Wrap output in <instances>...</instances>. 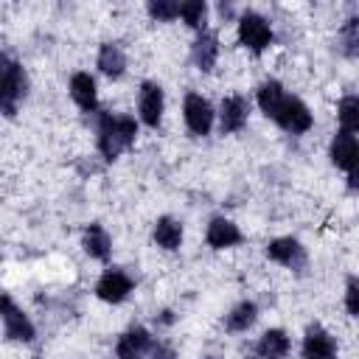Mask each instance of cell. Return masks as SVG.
<instances>
[{"instance_id": "cell-2", "label": "cell", "mask_w": 359, "mask_h": 359, "mask_svg": "<svg viewBox=\"0 0 359 359\" xmlns=\"http://www.w3.org/2000/svg\"><path fill=\"white\" fill-rule=\"evenodd\" d=\"M28 90H31V79L25 65L11 50H0V115L14 121L20 104L28 98Z\"/></svg>"}, {"instance_id": "cell-9", "label": "cell", "mask_w": 359, "mask_h": 359, "mask_svg": "<svg viewBox=\"0 0 359 359\" xmlns=\"http://www.w3.org/2000/svg\"><path fill=\"white\" fill-rule=\"evenodd\" d=\"M163 112H165V90L163 84L143 79L137 87V123L157 129L163 123Z\"/></svg>"}, {"instance_id": "cell-32", "label": "cell", "mask_w": 359, "mask_h": 359, "mask_svg": "<svg viewBox=\"0 0 359 359\" xmlns=\"http://www.w3.org/2000/svg\"><path fill=\"white\" fill-rule=\"evenodd\" d=\"M205 359H213V356H205Z\"/></svg>"}, {"instance_id": "cell-18", "label": "cell", "mask_w": 359, "mask_h": 359, "mask_svg": "<svg viewBox=\"0 0 359 359\" xmlns=\"http://www.w3.org/2000/svg\"><path fill=\"white\" fill-rule=\"evenodd\" d=\"M151 241L165 252H177L185 241V224L177 216L163 213V216H157V222L151 227Z\"/></svg>"}, {"instance_id": "cell-33", "label": "cell", "mask_w": 359, "mask_h": 359, "mask_svg": "<svg viewBox=\"0 0 359 359\" xmlns=\"http://www.w3.org/2000/svg\"><path fill=\"white\" fill-rule=\"evenodd\" d=\"M0 292H3V289H0Z\"/></svg>"}, {"instance_id": "cell-25", "label": "cell", "mask_w": 359, "mask_h": 359, "mask_svg": "<svg viewBox=\"0 0 359 359\" xmlns=\"http://www.w3.org/2000/svg\"><path fill=\"white\" fill-rule=\"evenodd\" d=\"M208 14H210V8H208L205 0H185V3H180V20L194 34H199V31L208 28Z\"/></svg>"}, {"instance_id": "cell-26", "label": "cell", "mask_w": 359, "mask_h": 359, "mask_svg": "<svg viewBox=\"0 0 359 359\" xmlns=\"http://www.w3.org/2000/svg\"><path fill=\"white\" fill-rule=\"evenodd\" d=\"M146 14L154 22H174L180 17V3L177 0H149L146 3Z\"/></svg>"}, {"instance_id": "cell-14", "label": "cell", "mask_w": 359, "mask_h": 359, "mask_svg": "<svg viewBox=\"0 0 359 359\" xmlns=\"http://www.w3.org/2000/svg\"><path fill=\"white\" fill-rule=\"evenodd\" d=\"M67 90H70V98L73 104L84 112V115H95L101 107H98V84H95V76L87 73V70H76L67 81Z\"/></svg>"}, {"instance_id": "cell-31", "label": "cell", "mask_w": 359, "mask_h": 359, "mask_svg": "<svg viewBox=\"0 0 359 359\" xmlns=\"http://www.w3.org/2000/svg\"><path fill=\"white\" fill-rule=\"evenodd\" d=\"M244 359H258V356H244Z\"/></svg>"}, {"instance_id": "cell-17", "label": "cell", "mask_w": 359, "mask_h": 359, "mask_svg": "<svg viewBox=\"0 0 359 359\" xmlns=\"http://www.w3.org/2000/svg\"><path fill=\"white\" fill-rule=\"evenodd\" d=\"M95 67L101 76H107L109 81H121L126 76V50L118 45V42H101L98 45V53H95Z\"/></svg>"}, {"instance_id": "cell-8", "label": "cell", "mask_w": 359, "mask_h": 359, "mask_svg": "<svg viewBox=\"0 0 359 359\" xmlns=\"http://www.w3.org/2000/svg\"><path fill=\"white\" fill-rule=\"evenodd\" d=\"M93 292H95V297H98L101 303L121 306V303H126L129 294L135 292V278H132L126 269H121V266H109V269H104V272L98 275Z\"/></svg>"}, {"instance_id": "cell-19", "label": "cell", "mask_w": 359, "mask_h": 359, "mask_svg": "<svg viewBox=\"0 0 359 359\" xmlns=\"http://www.w3.org/2000/svg\"><path fill=\"white\" fill-rule=\"evenodd\" d=\"M289 353H292V337L286 328H266L252 345V356L258 359H286Z\"/></svg>"}, {"instance_id": "cell-10", "label": "cell", "mask_w": 359, "mask_h": 359, "mask_svg": "<svg viewBox=\"0 0 359 359\" xmlns=\"http://www.w3.org/2000/svg\"><path fill=\"white\" fill-rule=\"evenodd\" d=\"M216 121H219V132L222 135H238V132H244V126L250 121V98L241 95V93L224 95L219 101Z\"/></svg>"}, {"instance_id": "cell-12", "label": "cell", "mask_w": 359, "mask_h": 359, "mask_svg": "<svg viewBox=\"0 0 359 359\" xmlns=\"http://www.w3.org/2000/svg\"><path fill=\"white\" fill-rule=\"evenodd\" d=\"M154 345V337L146 325H129L115 339V359H146Z\"/></svg>"}, {"instance_id": "cell-30", "label": "cell", "mask_w": 359, "mask_h": 359, "mask_svg": "<svg viewBox=\"0 0 359 359\" xmlns=\"http://www.w3.org/2000/svg\"><path fill=\"white\" fill-rule=\"evenodd\" d=\"M157 323H160V325H171V323H174V311H171V309H163L160 317H157Z\"/></svg>"}, {"instance_id": "cell-23", "label": "cell", "mask_w": 359, "mask_h": 359, "mask_svg": "<svg viewBox=\"0 0 359 359\" xmlns=\"http://www.w3.org/2000/svg\"><path fill=\"white\" fill-rule=\"evenodd\" d=\"M337 48L345 59H356L359 56V17H348L339 31H337Z\"/></svg>"}, {"instance_id": "cell-5", "label": "cell", "mask_w": 359, "mask_h": 359, "mask_svg": "<svg viewBox=\"0 0 359 359\" xmlns=\"http://www.w3.org/2000/svg\"><path fill=\"white\" fill-rule=\"evenodd\" d=\"M182 121H185L188 135L208 137L213 132V126H216V109L202 93L188 90L185 98H182Z\"/></svg>"}, {"instance_id": "cell-3", "label": "cell", "mask_w": 359, "mask_h": 359, "mask_svg": "<svg viewBox=\"0 0 359 359\" xmlns=\"http://www.w3.org/2000/svg\"><path fill=\"white\" fill-rule=\"evenodd\" d=\"M236 39L244 50H250L252 56H261L264 50L272 48L275 42V31L269 25V20L252 8L247 11H238L236 14Z\"/></svg>"}, {"instance_id": "cell-4", "label": "cell", "mask_w": 359, "mask_h": 359, "mask_svg": "<svg viewBox=\"0 0 359 359\" xmlns=\"http://www.w3.org/2000/svg\"><path fill=\"white\" fill-rule=\"evenodd\" d=\"M0 323H3V337L8 342H22V345H31L36 339V325L34 320L22 311V306L8 294V292H0Z\"/></svg>"}, {"instance_id": "cell-15", "label": "cell", "mask_w": 359, "mask_h": 359, "mask_svg": "<svg viewBox=\"0 0 359 359\" xmlns=\"http://www.w3.org/2000/svg\"><path fill=\"white\" fill-rule=\"evenodd\" d=\"M205 241L210 250H233L244 241V233L241 227L227 219V216H210L208 227H205Z\"/></svg>"}, {"instance_id": "cell-1", "label": "cell", "mask_w": 359, "mask_h": 359, "mask_svg": "<svg viewBox=\"0 0 359 359\" xmlns=\"http://www.w3.org/2000/svg\"><path fill=\"white\" fill-rule=\"evenodd\" d=\"M95 149L104 163H115L123 151H129L140 135V123L135 115L98 109L95 115Z\"/></svg>"}, {"instance_id": "cell-29", "label": "cell", "mask_w": 359, "mask_h": 359, "mask_svg": "<svg viewBox=\"0 0 359 359\" xmlns=\"http://www.w3.org/2000/svg\"><path fill=\"white\" fill-rule=\"evenodd\" d=\"M216 11H219V17H222V20H227V22H230V20H236V8H233L230 3H219V6H216Z\"/></svg>"}, {"instance_id": "cell-6", "label": "cell", "mask_w": 359, "mask_h": 359, "mask_svg": "<svg viewBox=\"0 0 359 359\" xmlns=\"http://www.w3.org/2000/svg\"><path fill=\"white\" fill-rule=\"evenodd\" d=\"M272 123L280 126L286 135H306L314 126V115H311V109H309V104L303 98L286 93L280 107L272 115Z\"/></svg>"}, {"instance_id": "cell-13", "label": "cell", "mask_w": 359, "mask_h": 359, "mask_svg": "<svg viewBox=\"0 0 359 359\" xmlns=\"http://www.w3.org/2000/svg\"><path fill=\"white\" fill-rule=\"evenodd\" d=\"M328 160H331L334 168L345 171L348 177L356 174V163H359V140H356V135L337 129L331 143H328Z\"/></svg>"}, {"instance_id": "cell-27", "label": "cell", "mask_w": 359, "mask_h": 359, "mask_svg": "<svg viewBox=\"0 0 359 359\" xmlns=\"http://www.w3.org/2000/svg\"><path fill=\"white\" fill-rule=\"evenodd\" d=\"M345 311L348 317H359V278L356 275L345 278Z\"/></svg>"}, {"instance_id": "cell-11", "label": "cell", "mask_w": 359, "mask_h": 359, "mask_svg": "<svg viewBox=\"0 0 359 359\" xmlns=\"http://www.w3.org/2000/svg\"><path fill=\"white\" fill-rule=\"evenodd\" d=\"M300 359H339V345L323 323H309L300 342Z\"/></svg>"}, {"instance_id": "cell-20", "label": "cell", "mask_w": 359, "mask_h": 359, "mask_svg": "<svg viewBox=\"0 0 359 359\" xmlns=\"http://www.w3.org/2000/svg\"><path fill=\"white\" fill-rule=\"evenodd\" d=\"M81 250H84L93 261L109 264V258H112V236L107 233V227H104L101 222H90V224L81 230Z\"/></svg>"}, {"instance_id": "cell-16", "label": "cell", "mask_w": 359, "mask_h": 359, "mask_svg": "<svg viewBox=\"0 0 359 359\" xmlns=\"http://www.w3.org/2000/svg\"><path fill=\"white\" fill-rule=\"evenodd\" d=\"M191 62L199 73H213L219 62V34L213 28H205L191 42Z\"/></svg>"}, {"instance_id": "cell-28", "label": "cell", "mask_w": 359, "mask_h": 359, "mask_svg": "<svg viewBox=\"0 0 359 359\" xmlns=\"http://www.w3.org/2000/svg\"><path fill=\"white\" fill-rule=\"evenodd\" d=\"M146 359H180V353H177V348H174V345L154 339V345H151V351H149V356H146Z\"/></svg>"}, {"instance_id": "cell-24", "label": "cell", "mask_w": 359, "mask_h": 359, "mask_svg": "<svg viewBox=\"0 0 359 359\" xmlns=\"http://www.w3.org/2000/svg\"><path fill=\"white\" fill-rule=\"evenodd\" d=\"M337 123L342 132L356 135L359 132V95L356 93H345L337 104Z\"/></svg>"}, {"instance_id": "cell-22", "label": "cell", "mask_w": 359, "mask_h": 359, "mask_svg": "<svg viewBox=\"0 0 359 359\" xmlns=\"http://www.w3.org/2000/svg\"><path fill=\"white\" fill-rule=\"evenodd\" d=\"M283 95H286V87H283L278 79H264V81L255 87V104H258L261 115L272 121V115H275V109L280 107Z\"/></svg>"}, {"instance_id": "cell-7", "label": "cell", "mask_w": 359, "mask_h": 359, "mask_svg": "<svg viewBox=\"0 0 359 359\" xmlns=\"http://www.w3.org/2000/svg\"><path fill=\"white\" fill-rule=\"evenodd\" d=\"M264 255L272 264H278V266H283L289 272H303L309 266V250L294 236H278V238H272L264 247Z\"/></svg>"}, {"instance_id": "cell-21", "label": "cell", "mask_w": 359, "mask_h": 359, "mask_svg": "<svg viewBox=\"0 0 359 359\" xmlns=\"http://www.w3.org/2000/svg\"><path fill=\"white\" fill-rule=\"evenodd\" d=\"M258 303L255 300H238L227 314H224V320H222V325H224V331L227 334H244V331H250L255 323H258Z\"/></svg>"}]
</instances>
